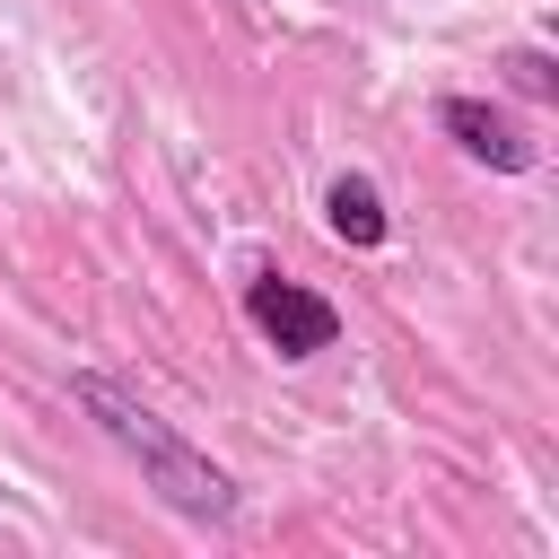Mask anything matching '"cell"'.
Wrapping results in <instances>:
<instances>
[{
    "label": "cell",
    "instance_id": "obj_1",
    "mask_svg": "<svg viewBox=\"0 0 559 559\" xmlns=\"http://www.w3.org/2000/svg\"><path fill=\"white\" fill-rule=\"evenodd\" d=\"M70 393H79V411H87V419H96V428L140 463V489H157L183 524H227V515H236V472H227V463H210V454H201L175 419H157L131 384H114V376L79 367V376H70Z\"/></svg>",
    "mask_w": 559,
    "mask_h": 559
},
{
    "label": "cell",
    "instance_id": "obj_5",
    "mask_svg": "<svg viewBox=\"0 0 559 559\" xmlns=\"http://www.w3.org/2000/svg\"><path fill=\"white\" fill-rule=\"evenodd\" d=\"M507 79H515L524 96H559V70H550L542 52H507Z\"/></svg>",
    "mask_w": 559,
    "mask_h": 559
},
{
    "label": "cell",
    "instance_id": "obj_3",
    "mask_svg": "<svg viewBox=\"0 0 559 559\" xmlns=\"http://www.w3.org/2000/svg\"><path fill=\"white\" fill-rule=\"evenodd\" d=\"M437 131H445L463 157L498 166V175H524V166H533V140H524L498 105H480V96H445V105H437Z\"/></svg>",
    "mask_w": 559,
    "mask_h": 559
},
{
    "label": "cell",
    "instance_id": "obj_4",
    "mask_svg": "<svg viewBox=\"0 0 559 559\" xmlns=\"http://www.w3.org/2000/svg\"><path fill=\"white\" fill-rule=\"evenodd\" d=\"M323 227L341 236V245H384L393 236V218H384V192L367 183V175H332V192H323Z\"/></svg>",
    "mask_w": 559,
    "mask_h": 559
},
{
    "label": "cell",
    "instance_id": "obj_2",
    "mask_svg": "<svg viewBox=\"0 0 559 559\" xmlns=\"http://www.w3.org/2000/svg\"><path fill=\"white\" fill-rule=\"evenodd\" d=\"M245 323H253L280 358H314V349L341 341V306L314 297V288H297V280H280V271H253V280H245Z\"/></svg>",
    "mask_w": 559,
    "mask_h": 559
}]
</instances>
